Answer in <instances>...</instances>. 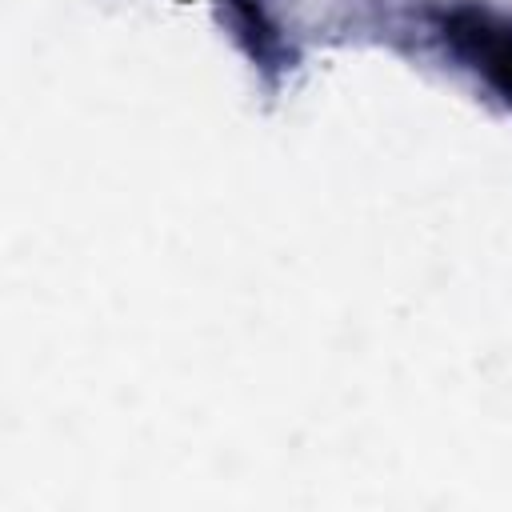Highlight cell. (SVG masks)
<instances>
[{
    "mask_svg": "<svg viewBox=\"0 0 512 512\" xmlns=\"http://www.w3.org/2000/svg\"><path fill=\"white\" fill-rule=\"evenodd\" d=\"M444 36L452 52L512 104V24L480 8H460L444 20Z\"/></svg>",
    "mask_w": 512,
    "mask_h": 512,
    "instance_id": "cell-1",
    "label": "cell"
}]
</instances>
